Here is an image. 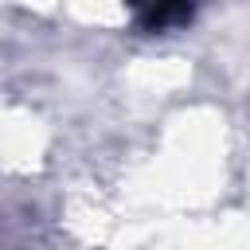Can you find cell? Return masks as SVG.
Wrapping results in <instances>:
<instances>
[{"mask_svg": "<svg viewBox=\"0 0 250 250\" xmlns=\"http://www.w3.org/2000/svg\"><path fill=\"white\" fill-rule=\"evenodd\" d=\"M191 12H195L191 4H156V8H145L137 16V23H141V31H168L172 23H188Z\"/></svg>", "mask_w": 250, "mask_h": 250, "instance_id": "6da1fadb", "label": "cell"}]
</instances>
